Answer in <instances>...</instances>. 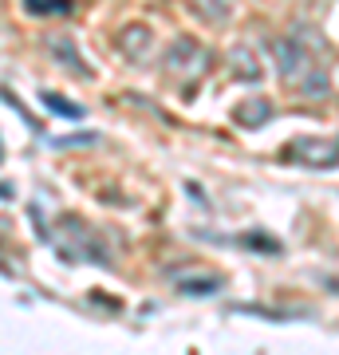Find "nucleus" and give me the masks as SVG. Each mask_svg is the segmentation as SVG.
Here are the masks:
<instances>
[{"mask_svg": "<svg viewBox=\"0 0 339 355\" xmlns=\"http://www.w3.org/2000/svg\"><path fill=\"white\" fill-rule=\"evenodd\" d=\"M272 60H277L284 83H292L296 91H304L308 99H324L327 91H331L327 71L320 67V60H324V55H320L315 48H308L300 36L272 40Z\"/></svg>", "mask_w": 339, "mask_h": 355, "instance_id": "f257e3e1", "label": "nucleus"}, {"mask_svg": "<svg viewBox=\"0 0 339 355\" xmlns=\"http://www.w3.org/2000/svg\"><path fill=\"white\" fill-rule=\"evenodd\" d=\"M166 76L177 79V83H193V79H201L205 71H209V64H214V55H209V48L205 44H198L193 36H177L170 48H166Z\"/></svg>", "mask_w": 339, "mask_h": 355, "instance_id": "f03ea898", "label": "nucleus"}, {"mask_svg": "<svg viewBox=\"0 0 339 355\" xmlns=\"http://www.w3.org/2000/svg\"><path fill=\"white\" fill-rule=\"evenodd\" d=\"M60 233H63V237H51V241H55V249H60L67 261H95V265H111V253L99 245V237H91L83 221H71V217H67Z\"/></svg>", "mask_w": 339, "mask_h": 355, "instance_id": "7ed1b4c3", "label": "nucleus"}, {"mask_svg": "<svg viewBox=\"0 0 339 355\" xmlns=\"http://www.w3.org/2000/svg\"><path fill=\"white\" fill-rule=\"evenodd\" d=\"M48 51L55 55V60H60L63 67H67V71H76L79 79H91V67H87V60L79 55V48H76V44H71L67 36H51V40H48Z\"/></svg>", "mask_w": 339, "mask_h": 355, "instance_id": "20e7f679", "label": "nucleus"}, {"mask_svg": "<svg viewBox=\"0 0 339 355\" xmlns=\"http://www.w3.org/2000/svg\"><path fill=\"white\" fill-rule=\"evenodd\" d=\"M292 154L308 166H336L339 162V150L336 146H327V142H312V139H300L292 142Z\"/></svg>", "mask_w": 339, "mask_h": 355, "instance_id": "39448f33", "label": "nucleus"}, {"mask_svg": "<svg viewBox=\"0 0 339 355\" xmlns=\"http://www.w3.org/2000/svg\"><path fill=\"white\" fill-rule=\"evenodd\" d=\"M233 119H237L245 130H252V127H264L268 119H272V103L264 99V95H257V99H245V103H237V111H233Z\"/></svg>", "mask_w": 339, "mask_h": 355, "instance_id": "423d86ee", "label": "nucleus"}, {"mask_svg": "<svg viewBox=\"0 0 339 355\" xmlns=\"http://www.w3.org/2000/svg\"><path fill=\"white\" fill-rule=\"evenodd\" d=\"M229 76L241 79V83L261 79V60H257V51L252 48H233L229 51Z\"/></svg>", "mask_w": 339, "mask_h": 355, "instance_id": "0eeeda50", "label": "nucleus"}, {"mask_svg": "<svg viewBox=\"0 0 339 355\" xmlns=\"http://www.w3.org/2000/svg\"><path fill=\"white\" fill-rule=\"evenodd\" d=\"M119 48H123L126 60H146V51H150V28H126L123 36H119Z\"/></svg>", "mask_w": 339, "mask_h": 355, "instance_id": "6e6552de", "label": "nucleus"}, {"mask_svg": "<svg viewBox=\"0 0 339 355\" xmlns=\"http://www.w3.org/2000/svg\"><path fill=\"white\" fill-rule=\"evenodd\" d=\"M233 8H237V0H193V12L209 24H229Z\"/></svg>", "mask_w": 339, "mask_h": 355, "instance_id": "1a4fd4ad", "label": "nucleus"}, {"mask_svg": "<svg viewBox=\"0 0 339 355\" xmlns=\"http://www.w3.org/2000/svg\"><path fill=\"white\" fill-rule=\"evenodd\" d=\"M177 284H182V292H189V296H214V292L221 288V277H182Z\"/></svg>", "mask_w": 339, "mask_h": 355, "instance_id": "9d476101", "label": "nucleus"}, {"mask_svg": "<svg viewBox=\"0 0 339 355\" xmlns=\"http://www.w3.org/2000/svg\"><path fill=\"white\" fill-rule=\"evenodd\" d=\"M40 103H44L48 111L63 114V119H83V107H79V103H63V95H55V91H44Z\"/></svg>", "mask_w": 339, "mask_h": 355, "instance_id": "9b49d317", "label": "nucleus"}, {"mask_svg": "<svg viewBox=\"0 0 339 355\" xmlns=\"http://www.w3.org/2000/svg\"><path fill=\"white\" fill-rule=\"evenodd\" d=\"M28 12H60V16H67L71 12V0H44V4H40V0H28Z\"/></svg>", "mask_w": 339, "mask_h": 355, "instance_id": "f8f14e48", "label": "nucleus"}]
</instances>
